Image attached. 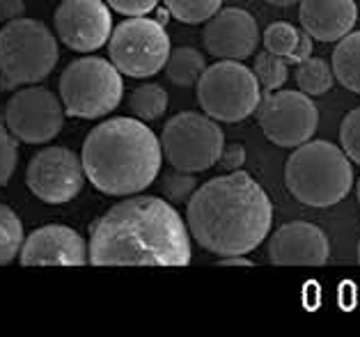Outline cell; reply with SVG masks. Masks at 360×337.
Returning <instances> with one entry per match:
<instances>
[{"label": "cell", "mask_w": 360, "mask_h": 337, "mask_svg": "<svg viewBox=\"0 0 360 337\" xmlns=\"http://www.w3.org/2000/svg\"><path fill=\"white\" fill-rule=\"evenodd\" d=\"M94 266H186L191 232L177 209L156 195H138L112 205L90 227Z\"/></svg>", "instance_id": "1"}, {"label": "cell", "mask_w": 360, "mask_h": 337, "mask_svg": "<svg viewBox=\"0 0 360 337\" xmlns=\"http://www.w3.org/2000/svg\"><path fill=\"white\" fill-rule=\"evenodd\" d=\"M271 198L243 170L202 184L186 205L191 236L218 257L252 253L271 234Z\"/></svg>", "instance_id": "2"}, {"label": "cell", "mask_w": 360, "mask_h": 337, "mask_svg": "<svg viewBox=\"0 0 360 337\" xmlns=\"http://www.w3.org/2000/svg\"><path fill=\"white\" fill-rule=\"evenodd\" d=\"M161 140L138 117H112L87 133L81 161L96 191L127 198L152 186L163 163Z\"/></svg>", "instance_id": "3"}, {"label": "cell", "mask_w": 360, "mask_h": 337, "mask_svg": "<svg viewBox=\"0 0 360 337\" xmlns=\"http://www.w3.org/2000/svg\"><path fill=\"white\" fill-rule=\"evenodd\" d=\"M287 191L307 207H333L354 186V167L345 149L328 140H307L285 163Z\"/></svg>", "instance_id": "4"}, {"label": "cell", "mask_w": 360, "mask_h": 337, "mask_svg": "<svg viewBox=\"0 0 360 337\" xmlns=\"http://www.w3.org/2000/svg\"><path fill=\"white\" fill-rule=\"evenodd\" d=\"M58 65V42L46 23L14 19L0 30V83L19 87L44 81Z\"/></svg>", "instance_id": "5"}, {"label": "cell", "mask_w": 360, "mask_h": 337, "mask_svg": "<svg viewBox=\"0 0 360 337\" xmlns=\"http://www.w3.org/2000/svg\"><path fill=\"white\" fill-rule=\"evenodd\" d=\"M58 90L67 115L81 120H99L120 106L124 83H122V72L112 62L85 56L65 69Z\"/></svg>", "instance_id": "6"}, {"label": "cell", "mask_w": 360, "mask_h": 337, "mask_svg": "<svg viewBox=\"0 0 360 337\" xmlns=\"http://www.w3.org/2000/svg\"><path fill=\"white\" fill-rule=\"evenodd\" d=\"M262 85L250 67L241 60H221L207 67L198 81V103L209 117L236 124L257 113Z\"/></svg>", "instance_id": "7"}, {"label": "cell", "mask_w": 360, "mask_h": 337, "mask_svg": "<svg viewBox=\"0 0 360 337\" xmlns=\"http://www.w3.org/2000/svg\"><path fill=\"white\" fill-rule=\"evenodd\" d=\"M163 156L184 172H205L218 163L225 147V133L205 113H179L168 120L161 133Z\"/></svg>", "instance_id": "8"}, {"label": "cell", "mask_w": 360, "mask_h": 337, "mask_svg": "<svg viewBox=\"0 0 360 337\" xmlns=\"http://www.w3.org/2000/svg\"><path fill=\"white\" fill-rule=\"evenodd\" d=\"M170 37L161 21L147 16H129L117 28H112L108 39L110 62L124 76L149 78L168 65Z\"/></svg>", "instance_id": "9"}, {"label": "cell", "mask_w": 360, "mask_h": 337, "mask_svg": "<svg viewBox=\"0 0 360 337\" xmlns=\"http://www.w3.org/2000/svg\"><path fill=\"white\" fill-rule=\"evenodd\" d=\"M262 133L278 147H301L312 140L319 124V110L310 94L301 90L266 92L257 106Z\"/></svg>", "instance_id": "10"}, {"label": "cell", "mask_w": 360, "mask_h": 337, "mask_svg": "<svg viewBox=\"0 0 360 337\" xmlns=\"http://www.w3.org/2000/svg\"><path fill=\"white\" fill-rule=\"evenodd\" d=\"M63 99L46 90V87H23L5 108V127L12 136L25 145L51 143L65 124Z\"/></svg>", "instance_id": "11"}, {"label": "cell", "mask_w": 360, "mask_h": 337, "mask_svg": "<svg viewBox=\"0 0 360 337\" xmlns=\"http://www.w3.org/2000/svg\"><path fill=\"white\" fill-rule=\"evenodd\" d=\"M85 170L81 156L69 147H44L28 163L25 184L37 200L46 205H65L83 191Z\"/></svg>", "instance_id": "12"}, {"label": "cell", "mask_w": 360, "mask_h": 337, "mask_svg": "<svg viewBox=\"0 0 360 337\" xmlns=\"http://www.w3.org/2000/svg\"><path fill=\"white\" fill-rule=\"evenodd\" d=\"M53 23L58 39L78 53L101 49L112 34L110 5L103 0H63Z\"/></svg>", "instance_id": "13"}, {"label": "cell", "mask_w": 360, "mask_h": 337, "mask_svg": "<svg viewBox=\"0 0 360 337\" xmlns=\"http://www.w3.org/2000/svg\"><path fill=\"white\" fill-rule=\"evenodd\" d=\"M19 260L23 266H83L90 262V248L74 227L44 225L23 239Z\"/></svg>", "instance_id": "14"}, {"label": "cell", "mask_w": 360, "mask_h": 337, "mask_svg": "<svg viewBox=\"0 0 360 337\" xmlns=\"http://www.w3.org/2000/svg\"><path fill=\"white\" fill-rule=\"evenodd\" d=\"M205 49L221 60H245L259 44V28L250 12L241 7H221L205 25Z\"/></svg>", "instance_id": "15"}, {"label": "cell", "mask_w": 360, "mask_h": 337, "mask_svg": "<svg viewBox=\"0 0 360 337\" xmlns=\"http://www.w3.org/2000/svg\"><path fill=\"white\" fill-rule=\"evenodd\" d=\"M266 253L276 266H321L330 257V243L321 227L307 220H292L271 234Z\"/></svg>", "instance_id": "16"}, {"label": "cell", "mask_w": 360, "mask_h": 337, "mask_svg": "<svg viewBox=\"0 0 360 337\" xmlns=\"http://www.w3.org/2000/svg\"><path fill=\"white\" fill-rule=\"evenodd\" d=\"M298 21L317 42H340L358 21L356 0H301Z\"/></svg>", "instance_id": "17"}, {"label": "cell", "mask_w": 360, "mask_h": 337, "mask_svg": "<svg viewBox=\"0 0 360 337\" xmlns=\"http://www.w3.org/2000/svg\"><path fill=\"white\" fill-rule=\"evenodd\" d=\"M333 74L349 92L360 94V30L345 34L333 51Z\"/></svg>", "instance_id": "18"}, {"label": "cell", "mask_w": 360, "mask_h": 337, "mask_svg": "<svg viewBox=\"0 0 360 337\" xmlns=\"http://www.w3.org/2000/svg\"><path fill=\"white\" fill-rule=\"evenodd\" d=\"M207 69V60L198 49L191 46H181L177 51L170 53L168 65H165V72H168V78L174 85L181 87H191L198 85V81L202 78Z\"/></svg>", "instance_id": "19"}, {"label": "cell", "mask_w": 360, "mask_h": 337, "mask_svg": "<svg viewBox=\"0 0 360 337\" xmlns=\"http://www.w3.org/2000/svg\"><path fill=\"white\" fill-rule=\"evenodd\" d=\"M129 108L143 122L161 120L163 113L168 110V92L156 83L138 85L129 96Z\"/></svg>", "instance_id": "20"}, {"label": "cell", "mask_w": 360, "mask_h": 337, "mask_svg": "<svg viewBox=\"0 0 360 337\" xmlns=\"http://www.w3.org/2000/svg\"><path fill=\"white\" fill-rule=\"evenodd\" d=\"M333 81H335V74L323 58H307L301 65H296V85L305 94H326L333 87Z\"/></svg>", "instance_id": "21"}, {"label": "cell", "mask_w": 360, "mask_h": 337, "mask_svg": "<svg viewBox=\"0 0 360 337\" xmlns=\"http://www.w3.org/2000/svg\"><path fill=\"white\" fill-rule=\"evenodd\" d=\"M23 246V225L16 211L7 205H0V266L10 264L19 257Z\"/></svg>", "instance_id": "22"}, {"label": "cell", "mask_w": 360, "mask_h": 337, "mask_svg": "<svg viewBox=\"0 0 360 337\" xmlns=\"http://www.w3.org/2000/svg\"><path fill=\"white\" fill-rule=\"evenodd\" d=\"M252 72H255V76H257L262 90L276 92L278 87H283L287 83V76H289V72H287V58L276 56V53H271V51L257 53Z\"/></svg>", "instance_id": "23"}, {"label": "cell", "mask_w": 360, "mask_h": 337, "mask_svg": "<svg viewBox=\"0 0 360 337\" xmlns=\"http://www.w3.org/2000/svg\"><path fill=\"white\" fill-rule=\"evenodd\" d=\"M165 10L181 23H205L223 7V0H163Z\"/></svg>", "instance_id": "24"}, {"label": "cell", "mask_w": 360, "mask_h": 337, "mask_svg": "<svg viewBox=\"0 0 360 337\" xmlns=\"http://www.w3.org/2000/svg\"><path fill=\"white\" fill-rule=\"evenodd\" d=\"M298 32H301V30H296L292 23L276 21L264 30V46H266V51L276 53V56L289 58L294 53V49H296Z\"/></svg>", "instance_id": "25"}, {"label": "cell", "mask_w": 360, "mask_h": 337, "mask_svg": "<svg viewBox=\"0 0 360 337\" xmlns=\"http://www.w3.org/2000/svg\"><path fill=\"white\" fill-rule=\"evenodd\" d=\"M161 191L172 202H188L193 193L198 191V179L193 177V172H184L172 167L170 172L161 177Z\"/></svg>", "instance_id": "26"}, {"label": "cell", "mask_w": 360, "mask_h": 337, "mask_svg": "<svg viewBox=\"0 0 360 337\" xmlns=\"http://www.w3.org/2000/svg\"><path fill=\"white\" fill-rule=\"evenodd\" d=\"M340 143L345 154L360 165V108H354L340 124Z\"/></svg>", "instance_id": "27"}, {"label": "cell", "mask_w": 360, "mask_h": 337, "mask_svg": "<svg viewBox=\"0 0 360 337\" xmlns=\"http://www.w3.org/2000/svg\"><path fill=\"white\" fill-rule=\"evenodd\" d=\"M19 140L12 136V131L0 124V186L10 182L19 161Z\"/></svg>", "instance_id": "28"}, {"label": "cell", "mask_w": 360, "mask_h": 337, "mask_svg": "<svg viewBox=\"0 0 360 337\" xmlns=\"http://www.w3.org/2000/svg\"><path fill=\"white\" fill-rule=\"evenodd\" d=\"M110 10H115L124 16H145L159 5V0H106Z\"/></svg>", "instance_id": "29"}, {"label": "cell", "mask_w": 360, "mask_h": 337, "mask_svg": "<svg viewBox=\"0 0 360 337\" xmlns=\"http://www.w3.org/2000/svg\"><path fill=\"white\" fill-rule=\"evenodd\" d=\"M218 163H221L223 170L227 172H234V170H241V165L245 163V149L243 145H225L223 147V154L218 158Z\"/></svg>", "instance_id": "30"}, {"label": "cell", "mask_w": 360, "mask_h": 337, "mask_svg": "<svg viewBox=\"0 0 360 337\" xmlns=\"http://www.w3.org/2000/svg\"><path fill=\"white\" fill-rule=\"evenodd\" d=\"M307 58H312V34L307 30H301L298 32V42H296V49L292 56L287 58V62H292V65H301Z\"/></svg>", "instance_id": "31"}, {"label": "cell", "mask_w": 360, "mask_h": 337, "mask_svg": "<svg viewBox=\"0 0 360 337\" xmlns=\"http://www.w3.org/2000/svg\"><path fill=\"white\" fill-rule=\"evenodd\" d=\"M25 14V0H0V21L10 23Z\"/></svg>", "instance_id": "32"}, {"label": "cell", "mask_w": 360, "mask_h": 337, "mask_svg": "<svg viewBox=\"0 0 360 337\" xmlns=\"http://www.w3.org/2000/svg\"><path fill=\"white\" fill-rule=\"evenodd\" d=\"M218 264H223V266H252V260H248L245 255H230V257H221Z\"/></svg>", "instance_id": "33"}, {"label": "cell", "mask_w": 360, "mask_h": 337, "mask_svg": "<svg viewBox=\"0 0 360 337\" xmlns=\"http://www.w3.org/2000/svg\"><path fill=\"white\" fill-rule=\"evenodd\" d=\"M269 5H276V7H289V5H294L298 3V0H266Z\"/></svg>", "instance_id": "34"}, {"label": "cell", "mask_w": 360, "mask_h": 337, "mask_svg": "<svg viewBox=\"0 0 360 337\" xmlns=\"http://www.w3.org/2000/svg\"><path fill=\"white\" fill-rule=\"evenodd\" d=\"M356 198H358V205H360V179H358V184H356Z\"/></svg>", "instance_id": "35"}, {"label": "cell", "mask_w": 360, "mask_h": 337, "mask_svg": "<svg viewBox=\"0 0 360 337\" xmlns=\"http://www.w3.org/2000/svg\"><path fill=\"white\" fill-rule=\"evenodd\" d=\"M358 262H360V241H358Z\"/></svg>", "instance_id": "36"}]
</instances>
